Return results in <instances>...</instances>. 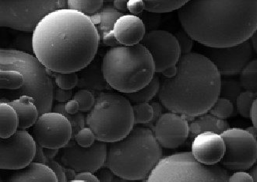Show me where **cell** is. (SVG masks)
<instances>
[{
  "label": "cell",
  "instance_id": "obj_38",
  "mask_svg": "<svg viewBox=\"0 0 257 182\" xmlns=\"http://www.w3.org/2000/svg\"><path fill=\"white\" fill-rule=\"evenodd\" d=\"M16 50L25 52L28 54L34 55L33 50V34L32 35H20L15 41Z\"/></svg>",
  "mask_w": 257,
  "mask_h": 182
},
{
  "label": "cell",
  "instance_id": "obj_22",
  "mask_svg": "<svg viewBox=\"0 0 257 182\" xmlns=\"http://www.w3.org/2000/svg\"><path fill=\"white\" fill-rule=\"evenodd\" d=\"M230 128L226 120L220 119L210 113L196 117L190 123V136L194 139L197 135L205 132H214L221 135Z\"/></svg>",
  "mask_w": 257,
  "mask_h": 182
},
{
  "label": "cell",
  "instance_id": "obj_58",
  "mask_svg": "<svg viewBox=\"0 0 257 182\" xmlns=\"http://www.w3.org/2000/svg\"><path fill=\"white\" fill-rule=\"evenodd\" d=\"M68 182H86V181H84V180H71V181H68Z\"/></svg>",
  "mask_w": 257,
  "mask_h": 182
},
{
  "label": "cell",
  "instance_id": "obj_49",
  "mask_svg": "<svg viewBox=\"0 0 257 182\" xmlns=\"http://www.w3.org/2000/svg\"><path fill=\"white\" fill-rule=\"evenodd\" d=\"M128 1H125V0H116V1H114L113 2V5L115 7V9L117 11H119V12H125V11H128Z\"/></svg>",
  "mask_w": 257,
  "mask_h": 182
},
{
  "label": "cell",
  "instance_id": "obj_2",
  "mask_svg": "<svg viewBox=\"0 0 257 182\" xmlns=\"http://www.w3.org/2000/svg\"><path fill=\"white\" fill-rule=\"evenodd\" d=\"M183 31L207 48L250 41L257 31V1H187L178 11Z\"/></svg>",
  "mask_w": 257,
  "mask_h": 182
},
{
  "label": "cell",
  "instance_id": "obj_47",
  "mask_svg": "<svg viewBox=\"0 0 257 182\" xmlns=\"http://www.w3.org/2000/svg\"><path fill=\"white\" fill-rule=\"evenodd\" d=\"M35 163H42V164H47V158L44 153V148L41 146L39 144H37L36 153H35Z\"/></svg>",
  "mask_w": 257,
  "mask_h": 182
},
{
  "label": "cell",
  "instance_id": "obj_51",
  "mask_svg": "<svg viewBox=\"0 0 257 182\" xmlns=\"http://www.w3.org/2000/svg\"><path fill=\"white\" fill-rule=\"evenodd\" d=\"M178 73L177 66H172V67L169 68L167 70L162 72L164 78L171 79L176 77Z\"/></svg>",
  "mask_w": 257,
  "mask_h": 182
},
{
  "label": "cell",
  "instance_id": "obj_45",
  "mask_svg": "<svg viewBox=\"0 0 257 182\" xmlns=\"http://www.w3.org/2000/svg\"><path fill=\"white\" fill-rule=\"evenodd\" d=\"M151 104L152 105V107H153L155 115H154L153 120H152V121H151V123H150L149 125H147V126H145L150 128H151V127L154 126L155 122L158 121V118H160L161 115L163 114V113H162V105H161L159 103L156 102V101H151Z\"/></svg>",
  "mask_w": 257,
  "mask_h": 182
},
{
  "label": "cell",
  "instance_id": "obj_5",
  "mask_svg": "<svg viewBox=\"0 0 257 182\" xmlns=\"http://www.w3.org/2000/svg\"><path fill=\"white\" fill-rule=\"evenodd\" d=\"M103 73L111 89L127 94L148 85L156 71L149 51L139 44L109 49L103 58Z\"/></svg>",
  "mask_w": 257,
  "mask_h": 182
},
{
  "label": "cell",
  "instance_id": "obj_10",
  "mask_svg": "<svg viewBox=\"0 0 257 182\" xmlns=\"http://www.w3.org/2000/svg\"><path fill=\"white\" fill-rule=\"evenodd\" d=\"M225 145L221 161L224 168L245 171L257 162V142L246 129L230 128L221 134Z\"/></svg>",
  "mask_w": 257,
  "mask_h": 182
},
{
  "label": "cell",
  "instance_id": "obj_37",
  "mask_svg": "<svg viewBox=\"0 0 257 182\" xmlns=\"http://www.w3.org/2000/svg\"><path fill=\"white\" fill-rule=\"evenodd\" d=\"M75 141L80 147L88 148L95 143L97 139L94 132L89 127H85L75 135Z\"/></svg>",
  "mask_w": 257,
  "mask_h": 182
},
{
  "label": "cell",
  "instance_id": "obj_9",
  "mask_svg": "<svg viewBox=\"0 0 257 182\" xmlns=\"http://www.w3.org/2000/svg\"><path fill=\"white\" fill-rule=\"evenodd\" d=\"M68 8L66 0L49 1H0V26L34 32L39 23L50 13Z\"/></svg>",
  "mask_w": 257,
  "mask_h": 182
},
{
  "label": "cell",
  "instance_id": "obj_46",
  "mask_svg": "<svg viewBox=\"0 0 257 182\" xmlns=\"http://www.w3.org/2000/svg\"><path fill=\"white\" fill-rule=\"evenodd\" d=\"M65 111L70 115H76L80 112V105L75 100H70V101L65 103Z\"/></svg>",
  "mask_w": 257,
  "mask_h": 182
},
{
  "label": "cell",
  "instance_id": "obj_52",
  "mask_svg": "<svg viewBox=\"0 0 257 182\" xmlns=\"http://www.w3.org/2000/svg\"><path fill=\"white\" fill-rule=\"evenodd\" d=\"M251 121H252V126L257 128V98L252 104V110L250 115Z\"/></svg>",
  "mask_w": 257,
  "mask_h": 182
},
{
  "label": "cell",
  "instance_id": "obj_19",
  "mask_svg": "<svg viewBox=\"0 0 257 182\" xmlns=\"http://www.w3.org/2000/svg\"><path fill=\"white\" fill-rule=\"evenodd\" d=\"M103 58L97 54L90 64L77 73L80 90H88L92 92L111 91V87L107 83L103 73Z\"/></svg>",
  "mask_w": 257,
  "mask_h": 182
},
{
  "label": "cell",
  "instance_id": "obj_26",
  "mask_svg": "<svg viewBox=\"0 0 257 182\" xmlns=\"http://www.w3.org/2000/svg\"><path fill=\"white\" fill-rule=\"evenodd\" d=\"M243 90L239 80L231 77L221 78L220 97L229 100L235 106L238 96Z\"/></svg>",
  "mask_w": 257,
  "mask_h": 182
},
{
  "label": "cell",
  "instance_id": "obj_29",
  "mask_svg": "<svg viewBox=\"0 0 257 182\" xmlns=\"http://www.w3.org/2000/svg\"><path fill=\"white\" fill-rule=\"evenodd\" d=\"M68 9L78 11L81 14L90 17L99 12L104 7L102 0H69Z\"/></svg>",
  "mask_w": 257,
  "mask_h": 182
},
{
  "label": "cell",
  "instance_id": "obj_28",
  "mask_svg": "<svg viewBox=\"0 0 257 182\" xmlns=\"http://www.w3.org/2000/svg\"><path fill=\"white\" fill-rule=\"evenodd\" d=\"M187 3L186 0L179 1H158V0H146L145 1V11L154 14H165L181 9Z\"/></svg>",
  "mask_w": 257,
  "mask_h": 182
},
{
  "label": "cell",
  "instance_id": "obj_55",
  "mask_svg": "<svg viewBox=\"0 0 257 182\" xmlns=\"http://www.w3.org/2000/svg\"><path fill=\"white\" fill-rule=\"evenodd\" d=\"M251 43H252V47H253L254 51L257 53V31L254 34L252 39H251Z\"/></svg>",
  "mask_w": 257,
  "mask_h": 182
},
{
  "label": "cell",
  "instance_id": "obj_18",
  "mask_svg": "<svg viewBox=\"0 0 257 182\" xmlns=\"http://www.w3.org/2000/svg\"><path fill=\"white\" fill-rule=\"evenodd\" d=\"M113 33L121 46L139 45L146 35V28L142 20L132 14H124L115 23Z\"/></svg>",
  "mask_w": 257,
  "mask_h": 182
},
{
  "label": "cell",
  "instance_id": "obj_27",
  "mask_svg": "<svg viewBox=\"0 0 257 182\" xmlns=\"http://www.w3.org/2000/svg\"><path fill=\"white\" fill-rule=\"evenodd\" d=\"M239 76V81L243 90L257 94V59H252Z\"/></svg>",
  "mask_w": 257,
  "mask_h": 182
},
{
  "label": "cell",
  "instance_id": "obj_42",
  "mask_svg": "<svg viewBox=\"0 0 257 182\" xmlns=\"http://www.w3.org/2000/svg\"><path fill=\"white\" fill-rule=\"evenodd\" d=\"M128 11L132 14V15L137 16L138 14H141L145 10V1L142 0H131L128 1Z\"/></svg>",
  "mask_w": 257,
  "mask_h": 182
},
{
  "label": "cell",
  "instance_id": "obj_59",
  "mask_svg": "<svg viewBox=\"0 0 257 182\" xmlns=\"http://www.w3.org/2000/svg\"></svg>",
  "mask_w": 257,
  "mask_h": 182
},
{
  "label": "cell",
  "instance_id": "obj_14",
  "mask_svg": "<svg viewBox=\"0 0 257 182\" xmlns=\"http://www.w3.org/2000/svg\"><path fill=\"white\" fill-rule=\"evenodd\" d=\"M141 44L153 58L156 73H162L169 68L177 66L182 56L176 37L162 30L148 32Z\"/></svg>",
  "mask_w": 257,
  "mask_h": 182
},
{
  "label": "cell",
  "instance_id": "obj_16",
  "mask_svg": "<svg viewBox=\"0 0 257 182\" xmlns=\"http://www.w3.org/2000/svg\"><path fill=\"white\" fill-rule=\"evenodd\" d=\"M152 132L162 148L176 149L190 136V123L184 116L169 111L158 118Z\"/></svg>",
  "mask_w": 257,
  "mask_h": 182
},
{
  "label": "cell",
  "instance_id": "obj_39",
  "mask_svg": "<svg viewBox=\"0 0 257 182\" xmlns=\"http://www.w3.org/2000/svg\"><path fill=\"white\" fill-rule=\"evenodd\" d=\"M175 36L176 37L179 46H180L182 56L191 53L193 45V40L191 37L188 35L185 31H179Z\"/></svg>",
  "mask_w": 257,
  "mask_h": 182
},
{
  "label": "cell",
  "instance_id": "obj_25",
  "mask_svg": "<svg viewBox=\"0 0 257 182\" xmlns=\"http://www.w3.org/2000/svg\"><path fill=\"white\" fill-rule=\"evenodd\" d=\"M161 87V80L159 77L155 76L153 80L146 87L138 90L137 92L125 94L131 102L136 103H150L154 97L159 94Z\"/></svg>",
  "mask_w": 257,
  "mask_h": 182
},
{
  "label": "cell",
  "instance_id": "obj_35",
  "mask_svg": "<svg viewBox=\"0 0 257 182\" xmlns=\"http://www.w3.org/2000/svg\"><path fill=\"white\" fill-rule=\"evenodd\" d=\"M234 111H235V104L229 100L219 97L218 99L214 103L208 113L220 119L226 120L232 116Z\"/></svg>",
  "mask_w": 257,
  "mask_h": 182
},
{
  "label": "cell",
  "instance_id": "obj_48",
  "mask_svg": "<svg viewBox=\"0 0 257 182\" xmlns=\"http://www.w3.org/2000/svg\"><path fill=\"white\" fill-rule=\"evenodd\" d=\"M76 180H84L86 182H100L97 176L94 175V173H90V172L77 173Z\"/></svg>",
  "mask_w": 257,
  "mask_h": 182
},
{
  "label": "cell",
  "instance_id": "obj_33",
  "mask_svg": "<svg viewBox=\"0 0 257 182\" xmlns=\"http://www.w3.org/2000/svg\"><path fill=\"white\" fill-rule=\"evenodd\" d=\"M48 73L54 79L55 84L63 90H73L78 85L79 77L77 73H56L47 69Z\"/></svg>",
  "mask_w": 257,
  "mask_h": 182
},
{
  "label": "cell",
  "instance_id": "obj_15",
  "mask_svg": "<svg viewBox=\"0 0 257 182\" xmlns=\"http://www.w3.org/2000/svg\"><path fill=\"white\" fill-rule=\"evenodd\" d=\"M251 41L227 48H209L205 51L208 58L222 77H234L240 74L250 63L253 56Z\"/></svg>",
  "mask_w": 257,
  "mask_h": 182
},
{
  "label": "cell",
  "instance_id": "obj_32",
  "mask_svg": "<svg viewBox=\"0 0 257 182\" xmlns=\"http://www.w3.org/2000/svg\"><path fill=\"white\" fill-rule=\"evenodd\" d=\"M52 111L62 114L69 120L71 124L72 128H73V138L72 139H74L75 135H77L83 128H85L86 118L84 117V114L80 111L76 115H70L66 112L65 104H62V103L56 104L52 108Z\"/></svg>",
  "mask_w": 257,
  "mask_h": 182
},
{
  "label": "cell",
  "instance_id": "obj_21",
  "mask_svg": "<svg viewBox=\"0 0 257 182\" xmlns=\"http://www.w3.org/2000/svg\"><path fill=\"white\" fill-rule=\"evenodd\" d=\"M11 182H59L57 177L47 165L33 163L13 174Z\"/></svg>",
  "mask_w": 257,
  "mask_h": 182
},
{
  "label": "cell",
  "instance_id": "obj_13",
  "mask_svg": "<svg viewBox=\"0 0 257 182\" xmlns=\"http://www.w3.org/2000/svg\"><path fill=\"white\" fill-rule=\"evenodd\" d=\"M37 143L33 135L25 130H18L7 139H1L0 168L22 170L33 163Z\"/></svg>",
  "mask_w": 257,
  "mask_h": 182
},
{
  "label": "cell",
  "instance_id": "obj_41",
  "mask_svg": "<svg viewBox=\"0 0 257 182\" xmlns=\"http://www.w3.org/2000/svg\"><path fill=\"white\" fill-rule=\"evenodd\" d=\"M73 97V90H63L58 87L55 84L54 87V100L57 102L65 104L70 101Z\"/></svg>",
  "mask_w": 257,
  "mask_h": 182
},
{
  "label": "cell",
  "instance_id": "obj_8",
  "mask_svg": "<svg viewBox=\"0 0 257 182\" xmlns=\"http://www.w3.org/2000/svg\"><path fill=\"white\" fill-rule=\"evenodd\" d=\"M222 166H207L196 161L189 152L162 158L146 182H228Z\"/></svg>",
  "mask_w": 257,
  "mask_h": 182
},
{
  "label": "cell",
  "instance_id": "obj_30",
  "mask_svg": "<svg viewBox=\"0 0 257 182\" xmlns=\"http://www.w3.org/2000/svg\"><path fill=\"white\" fill-rule=\"evenodd\" d=\"M24 76L17 70H0V88L15 91L24 86Z\"/></svg>",
  "mask_w": 257,
  "mask_h": 182
},
{
  "label": "cell",
  "instance_id": "obj_11",
  "mask_svg": "<svg viewBox=\"0 0 257 182\" xmlns=\"http://www.w3.org/2000/svg\"><path fill=\"white\" fill-rule=\"evenodd\" d=\"M108 145L97 140L92 146L80 147L74 139L63 149H59V160L65 167L77 173H96L105 166L108 156Z\"/></svg>",
  "mask_w": 257,
  "mask_h": 182
},
{
  "label": "cell",
  "instance_id": "obj_4",
  "mask_svg": "<svg viewBox=\"0 0 257 182\" xmlns=\"http://www.w3.org/2000/svg\"><path fill=\"white\" fill-rule=\"evenodd\" d=\"M162 158V146L152 129L134 126L124 139L110 143L105 166L120 178L142 180L149 177Z\"/></svg>",
  "mask_w": 257,
  "mask_h": 182
},
{
  "label": "cell",
  "instance_id": "obj_34",
  "mask_svg": "<svg viewBox=\"0 0 257 182\" xmlns=\"http://www.w3.org/2000/svg\"><path fill=\"white\" fill-rule=\"evenodd\" d=\"M257 98V94L248 90H243L236 101V108L238 114L243 118H250L252 104Z\"/></svg>",
  "mask_w": 257,
  "mask_h": 182
},
{
  "label": "cell",
  "instance_id": "obj_24",
  "mask_svg": "<svg viewBox=\"0 0 257 182\" xmlns=\"http://www.w3.org/2000/svg\"><path fill=\"white\" fill-rule=\"evenodd\" d=\"M0 137L1 139H7L18 132L19 129V119L16 111L4 98H2L0 102Z\"/></svg>",
  "mask_w": 257,
  "mask_h": 182
},
{
  "label": "cell",
  "instance_id": "obj_40",
  "mask_svg": "<svg viewBox=\"0 0 257 182\" xmlns=\"http://www.w3.org/2000/svg\"><path fill=\"white\" fill-rule=\"evenodd\" d=\"M46 165L53 170L56 177H57L58 181L67 182L64 166L61 163L55 160H48L47 164Z\"/></svg>",
  "mask_w": 257,
  "mask_h": 182
},
{
  "label": "cell",
  "instance_id": "obj_20",
  "mask_svg": "<svg viewBox=\"0 0 257 182\" xmlns=\"http://www.w3.org/2000/svg\"><path fill=\"white\" fill-rule=\"evenodd\" d=\"M7 101L18 114L19 130H25L35 125L40 115L34 98L28 96H22L18 99Z\"/></svg>",
  "mask_w": 257,
  "mask_h": 182
},
{
  "label": "cell",
  "instance_id": "obj_17",
  "mask_svg": "<svg viewBox=\"0 0 257 182\" xmlns=\"http://www.w3.org/2000/svg\"><path fill=\"white\" fill-rule=\"evenodd\" d=\"M225 151L224 139L221 135L205 132L197 135L192 142V152L196 161L207 166L221 163Z\"/></svg>",
  "mask_w": 257,
  "mask_h": 182
},
{
  "label": "cell",
  "instance_id": "obj_6",
  "mask_svg": "<svg viewBox=\"0 0 257 182\" xmlns=\"http://www.w3.org/2000/svg\"><path fill=\"white\" fill-rule=\"evenodd\" d=\"M0 70H17L24 76V86L9 94L13 100L28 96L35 99L39 115L52 111L55 87L53 79L35 56L14 49H1Z\"/></svg>",
  "mask_w": 257,
  "mask_h": 182
},
{
  "label": "cell",
  "instance_id": "obj_43",
  "mask_svg": "<svg viewBox=\"0 0 257 182\" xmlns=\"http://www.w3.org/2000/svg\"><path fill=\"white\" fill-rule=\"evenodd\" d=\"M228 182H253V178L250 173L236 171L228 177Z\"/></svg>",
  "mask_w": 257,
  "mask_h": 182
},
{
  "label": "cell",
  "instance_id": "obj_3",
  "mask_svg": "<svg viewBox=\"0 0 257 182\" xmlns=\"http://www.w3.org/2000/svg\"><path fill=\"white\" fill-rule=\"evenodd\" d=\"M178 73L162 79L159 101L170 112L187 118L208 113L220 97L221 76L204 55L191 52L181 56Z\"/></svg>",
  "mask_w": 257,
  "mask_h": 182
},
{
  "label": "cell",
  "instance_id": "obj_12",
  "mask_svg": "<svg viewBox=\"0 0 257 182\" xmlns=\"http://www.w3.org/2000/svg\"><path fill=\"white\" fill-rule=\"evenodd\" d=\"M33 137L43 148L61 149L73 138V128L64 115L51 111L39 116L33 126Z\"/></svg>",
  "mask_w": 257,
  "mask_h": 182
},
{
  "label": "cell",
  "instance_id": "obj_23",
  "mask_svg": "<svg viewBox=\"0 0 257 182\" xmlns=\"http://www.w3.org/2000/svg\"><path fill=\"white\" fill-rule=\"evenodd\" d=\"M123 15L122 13L115 9L113 4H108L104 5L99 12L90 17V20L97 28L100 42L102 41L104 37L113 33L115 23Z\"/></svg>",
  "mask_w": 257,
  "mask_h": 182
},
{
  "label": "cell",
  "instance_id": "obj_44",
  "mask_svg": "<svg viewBox=\"0 0 257 182\" xmlns=\"http://www.w3.org/2000/svg\"><path fill=\"white\" fill-rule=\"evenodd\" d=\"M96 176L100 182H113L115 175L109 168H101L96 172Z\"/></svg>",
  "mask_w": 257,
  "mask_h": 182
},
{
  "label": "cell",
  "instance_id": "obj_36",
  "mask_svg": "<svg viewBox=\"0 0 257 182\" xmlns=\"http://www.w3.org/2000/svg\"><path fill=\"white\" fill-rule=\"evenodd\" d=\"M73 99L78 102L80 112H87L94 108L96 102V96L90 90H79L75 93Z\"/></svg>",
  "mask_w": 257,
  "mask_h": 182
},
{
  "label": "cell",
  "instance_id": "obj_1",
  "mask_svg": "<svg viewBox=\"0 0 257 182\" xmlns=\"http://www.w3.org/2000/svg\"><path fill=\"white\" fill-rule=\"evenodd\" d=\"M32 34L34 56L56 73H78L92 62L99 47L90 17L68 8L48 14Z\"/></svg>",
  "mask_w": 257,
  "mask_h": 182
},
{
  "label": "cell",
  "instance_id": "obj_54",
  "mask_svg": "<svg viewBox=\"0 0 257 182\" xmlns=\"http://www.w3.org/2000/svg\"><path fill=\"white\" fill-rule=\"evenodd\" d=\"M246 130L253 136L254 139L257 142V128H255L254 126H250L246 128Z\"/></svg>",
  "mask_w": 257,
  "mask_h": 182
},
{
  "label": "cell",
  "instance_id": "obj_50",
  "mask_svg": "<svg viewBox=\"0 0 257 182\" xmlns=\"http://www.w3.org/2000/svg\"><path fill=\"white\" fill-rule=\"evenodd\" d=\"M59 149H51V148H44V153L47 158V160H54V158L59 155Z\"/></svg>",
  "mask_w": 257,
  "mask_h": 182
},
{
  "label": "cell",
  "instance_id": "obj_31",
  "mask_svg": "<svg viewBox=\"0 0 257 182\" xmlns=\"http://www.w3.org/2000/svg\"><path fill=\"white\" fill-rule=\"evenodd\" d=\"M135 125H149L154 118V108L151 103H136L133 104Z\"/></svg>",
  "mask_w": 257,
  "mask_h": 182
},
{
  "label": "cell",
  "instance_id": "obj_56",
  "mask_svg": "<svg viewBox=\"0 0 257 182\" xmlns=\"http://www.w3.org/2000/svg\"><path fill=\"white\" fill-rule=\"evenodd\" d=\"M250 174L253 178V182H257V164L252 166L250 170Z\"/></svg>",
  "mask_w": 257,
  "mask_h": 182
},
{
  "label": "cell",
  "instance_id": "obj_7",
  "mask_svg": "<svg viewBox=\"0 0 257 182\" xmlns=\"http://www.w3.org/2000/svg\"><path fill=\"white\" fill-rule=\"evenodd\" d=\"M86 125L101 142L112 143L124 139L135 126L131 101L112 91L97 93L94 108L86 116Z\"/></svg>",
  "mask_w": 257,
  "mask_h": 182
},
{
  "label": "cell",
  "instance_id": "obj_53",
  "mask_svg": "<svg viewBox=\"0 0 257 182\" xmlns=\"http://www.w3.org/2000/svg\"><path fill=\"white\" fill-rule=\"evenodd\" d=\"M65 173H66V180L68 181H71V180H76V177L77 175V172L75 171L74 170L71 168H68L65 167Z\"/></svg>",
  "mask_w": 257,
  "mask_h": 182
},
{
  "label": "cell",
  "instance_id": "obj_57",
  "mask_svg": "<svg viewBox=\"0 0 257 182\" xmlns=\"http://www.w3.org/2000/svg\"><path fill=\"white\" fill-rule=\"evenodd\" d=\"M113 182H139V180H125V179L120 178V177L115 176V178L113 180Z\"/></svg>",
  "mask_w": 257,
  "mask_h": 182
}]
</instances>
